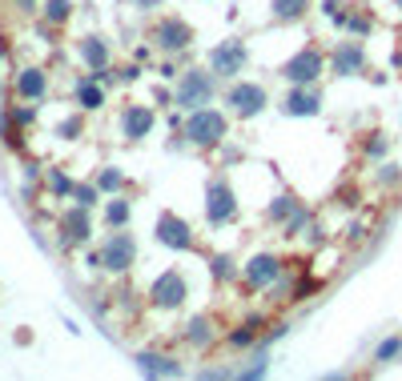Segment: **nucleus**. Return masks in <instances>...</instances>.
Returning a JSON list of instances; mask_svg holds the SVG:
<instances>
[{"mask_svg":"<svg viewBox=\"0 0 402 381\" xmlns=\"http://www.w3.org/2000/svg\"><path fill=\"white\" fill-rule=\"evenodd\" d=\"M109 221L113 225H125L129 221V205H125V201H113V205H109Z\"/></svg>","mask_w":402,"mask_h":381,"instance_id":"obj_23","label":"nucleus"},{"mask_svg":"<svg viewBox=\"0 0 402 381\" xmlns=\"http://www.w3.org/2000/svg\"><path fill=\"white\" fill-rule=\"evenodd\" d=\"M153 36H157V45H161V48H169V52H177V48L189 45V29H185L181 20H161Z\"/></svg>","mask_w":402,"mask_h":381,"instance_id":"obj_5","label":"nucleus"},{"mask_svg":"<svg viewBox=\"0 0 402 381\" xmlns=\"http://www.w3.org/2000/svg\"><path fill=\"white\" fill-rule=\"evenodd\" d=\"M85 61L93 64V68H105V45H101V40H89V45H85Z\"/></svg>","mask_w":402,"mask_h":381,"instance_id":"obj_20","label":"nucleus"},{"mask_svg":"<svg viewBox=\"0 0 402 381\" xmlns=\"http://www.w3.org/2000/svg\"><path fill=\"white\" fill-rule=\"evenodd\" d=\"M399 350H402V337H390L374 350V361H390V357H399Z\"/></svg>","mask_w":402,"mask_h":381,"instance_id":"obj_19","label":"nucleus"},{"mask_svg":"<svg viewBox=\"0 0 402 381\" xmlns=\"http://www.w3.org/2000/svg\"><path fill=\"white\" fill-rule=\"evenodd\" d=\"M189 337H193V341H206V337H209L206 334V321H193V334Z\"/></svg>","mask_w":402,"mask_h":381,"instance_id":"obj_27","label":"nucleus"},{"mask_svg":"<svg viewBox=\"0 0 402 381\" xmlns=\"http://www.w3.org/2000/svg\"><path fill=\"white\" fill-rule=\"evenodd\" d=\"M149 128H153V112H149V109H141V105H137V109L125 112V137H133V141H137V137H145Z\"/></svg>","mask_w":402,"mask_h":381,"instance_id":"obj_12","label":"nucleus"},{"mask_svg":"<svg viewBox=\"0 0 402 381\" xmlns=\"http://www.w3.org/2000/svg\"><path fill=\"white\" fill-rule=\"evenodd\" d=\"M399 4H402V0H399Z\"/></svg>","mask_w":402,"mask_h":381,"instance_id":"obj_29","label":"nucleus"},{"mask_svg":"<svg viewBox=\"0 0 402 381\" xmlns=\"http://www.w3.org/2000/svg\"><path fill=\"white\" fill-rule=\"evenodd\" d=\"M241 64H245V45H241V40H225L222 48H213V68H217L222 77L241 73Z\"/></svg>","mask_w":402,"mask_h":381,"instance_id":"obj_3","label":"nucleus"},{"mask_svg":"<svg viewBox=\"0 0 402 381\" xmlns=\"http://www.w3.org/2000/svg\"><path fill=\"white\" fill-rule=\"evenodd\" d=\"M153 297H157V305H177V301H181V297H185V281H181V273H177V269L165 273L157 285H153Z\"/></svg>","mask_w":402,"mask_h":381,"instance_id":"obj_6","label":"nucleus"},{"mask_svg":"<svg viewBox=\"0 0 402 381\" xmlns=\"http://www.w3.org/2000/svg\"><path fill=\"white\" fill-rule=\"evenodd\" d=\"M358 64H362V52H358V48H354V45L338 48V68H342V73H354Z\"/></svg>","mask_w":402,"mask_h":381,"instance_id":"obj_16","label":"nucleus"},{"mask_svg":"<svg viewBox=\"0 0 402 381\" xmlns=\"http://www.w3.org/2000/svg\"><path fill=\"white\" fill-rule=\"evenodd\" d=\"M306 0H273V13L282 16V20H294V16H302Z\"/></svg>","mask_w":402,"mask_h":381,"instance_id":"obj_17","label":"nucleus"},{"mask_svg":"<svg viewBox=\"0 0 402 381\" xmlns=\"http://www.w3.org/2000/svg\"><path fill=\"white\" fill-rule=\"evenodd\" d=\"M157 233H161V241H165V245H173V249H185V245H189V225L177 221L173 213H165V217H161Z\"/></svg>","mask_w":402,"mask_h":381,"instance_id":"obj_8","label":"nucleus"},{"mask_svg":"<svg viewBox=\"0 0 402 381\" xmlns=\"http://www.w3.org/2000/svg\"><path fill=\"white\" fill-rule=\"evenodd\" d=\"M93 201H96V189H93V185H80V189H77V205L89 209Z\"/></svg>","mask_w":402,"mask_h":381,"instance_id":"obj_24","label":"nucleus"},{"mask_svg":"<svg viewBox=\"0 0 402 381\" xmlns=\"http://www.w3.org/2000/svg\"><path fill=\"white\" fill-rule=\"evenodd\" d=\"M117 185H121V177L113 173V169H109L105 177H101V189H117Z\"/></svg>","mask_w":402,"mask_h":381,"instance_id":"obj_26","label":"nucleus"},{"mask_svg":"<svg viewBox=\"0 0 402 381\" xmlns=\"http://www.w3.org/2000/svg\"><path fill=\"white\" fill-rule=\"evenodd\" d=\"M64 229H69V237H73V241H85V237H89V209H85V205L73 209V213L64 217Z\"/></svg>","mask_w":402,"mask_h":381,"instance_id":"obj_14","label":"nucleus"},{"mask_svg":"<svg viewBox=\"0 0 402 381\" xmlns=\"http://www.w3.org/2000/svg\"><path fill=\"white\" fill-rule=\"evenodd\" d=\"M282 73H286L294 84H310V80L322 73V57L314 52V48H306V52H298V57H294V61H289Z\"/></svg>","mask_w":402,"mask_h":381,"instance_id":"obj_2","label":"nucleus"},{"mask_svg":"<svg viewBox=\"0 0 402 381\" xmlns=\"http://www.w3.org/2000/svg\"><path fill=\"white\" fill-rule=\"evenodd\" d=\"M145 369H153V373H177V366H165V357H137Z\"/></svg>","mask_w":402,"mask_h":381,"instance_id":"obj_21","label":"nucleus"},{"mask_svg":"<svg viewBox=\"0 0 402 381\" xmlns=\"http://www.w3.org/2000/svg\"><path fill=\"white\" fill-rule=\"evenodd\" d=\"M229 105H234L238 112H245V117H250V112H257L261 105H266V93H261L257 84H238V89L229 93Z\"/></svg>","mask_w":402,"mask_h":381,"instance_id":"obj_7","label":"nucleus"},{"mask_svg":"<svg viewBox=\"0 0 402 381\" xmlns=\"http://www.w3.org/2000/svg\"><path fill=\"white\" fill-rule=\"evenodd\" d=\"M234 217V197L225 185H213L209 189V221H229Z\"/></svg>","mask_w":402,"mask_h":381,"instance_id":"obj_10","label":"nucleus"},{"mask_svg":"<svg viewBox=\"0 0 402 381\" xmlns=\"http://www.w3.org/2000/svg\"><path fill=\"white\" fill-rule=\"evenodd\" d=\"M16 89H20V96H32V100H36V96L45 93V77H41L36 68H29V73L16 77Z\"/></svg>","mask_w":402,"mask_h":381,"instance_id":"obj_15","label":"nucleus"},{"mask_svg":"<svg viewBox=\"0 0 402 381\" xmlns=\"http://www.w3.org/2000/svg\"><path fill=\"white\" fill-rule=\"evenodd\" d=\"M141 4H145V8H153V4H161V0H141Z\"/></svg>","mask_w":402,"mask_h":381,"instance_id":"obj_28","label":"nucleus"},{"mask_svg":"<svg viewBox=\"0 0 402 381\" xmlns=\"http://www.w3.org/2000/svg\"><path fill=\"white\" fill-rule=\"evenodd\" d=\"M129 261H133V241L113 237L109 245H105V265H109V269H125Z\"/></svg>","mask_w":402,"mask_h":381,"instance_id":"obj_11","label":"nucleus"},{"mask_svg":"<svg viewBox=\"0 0 402 381\" xmlns=\"http://www.w3.org/2000/svg\"><path fill=\"white\" fill-rule=\"evenodd\" d=\"M185 137H189L193 144H213V141H222V137H225V117H222V112H213V109L193 112L189 121H185Z\"/></svg>","mask_w":402,"mask_h":381,"instance_id":"obj_1","label":"nucleus"},{"mask_svg":"<svg viewBox=\"0 0 402 381\" xmlns=\"http://www.w3.org/2000/svg\"><path fill=\"white\" fill-rule=\"evenodd\" d=\"M48 16H52V20H64V16H69V4H64V0H48Z\"/></svg>","mask_w":402,"mask_h":381,"instance_id":"obj_25","label":"nucleus"},{"mask_svg":"<svg viewBox=\"0 0 402 381\" xmlns=\"http://www.w3.org/2000/svg\"><path fill=\"white\" fill-rule=\"evenodd\" d=\"M286 112H294V117H310V112H318V93H306V89L289 93Z\"/></svg>","mask_w":402,"mask_h":381,"instance_id":"obj_13","label":"nucleus"},{"mask_svg":"<svg viewBox=\"0 0 402 381\" xmlns=\"http://www.w3.org/2000/svg\"><path fill=\"white\" fill-rule=\"evenodd\" d=\"M278 273H282V265H278L273 257H257V261L245 265V281H250V285H270Z\"/></svg>","mask_w":402,"mask_h":381,"instance_id":"obj_9","label":"nucleus"},{"mask_svg":"<svg viewBox=\"0 0 402 381\" xmlns=\"http://www.w3.org/2000/svg\"><path fill=\"white\" fill-rule=\"evenodd\" d=\"M77 100H80V109H96V105H101V89H96V84H80Z\"/></svg>","mask_w":402,"mask_h":381,"instance_id":"obj_18","label":"nucleus"},{"mask_svg":"<svg viewBox=\"0 0 402 381\" xmlns=\"http://www.w3.org/2000/svg\"><path fill=\"white\" fill-rule=\"evenodd\" d=\"M48 189L52 193H73V181H69L64 173H48Z\"/></svg>","mask_w":402,"mask_h":381,"instance_id":"obj_22","label":"nucleus"},{"mask_svg":"<svg viewBox=\"0 0 402 381\" xmlns=\"http://www.w3.org/2000/svg\"><path fill=\"white\" fill-rule=\"evenodd\" d=\"M177 100H181L185 109H197V105H206V100H209V77H201V73H185V84H181Z\"/></svg>","mask_w":402,"mask_h":381,"instance_id":"obj_4","label":"nucleus"}]
</instances>
